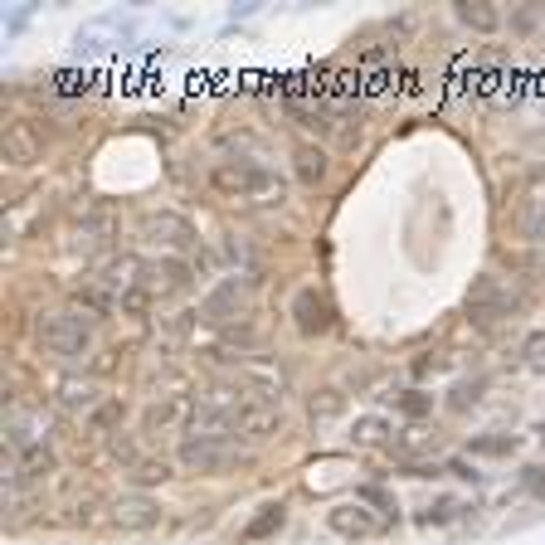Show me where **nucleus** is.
I'll return each instance as SVG.
<instances>
[{
  "instance_id": "obj_6",
  "label": "nucleus",
  "mask_w": 545,
  "mask_h": 545,
  "mask_svg": "<svg viewBox=\"0 0 545 545\" xmlns=\"http://www.w3.org/2000/svg\"><path fill=\"white\" fill-rule=\"evenodd\" d=\"M44 122L35 117H10L5 122V132H0V146H5V161L10 166H35L39 156H44Z\"/></svg>"
},
{
  "instance_id": "obj_13",
  "label": "nucleus",
  "mask_w": 545,
  "mask_h": 545,
  "mask_svg": "<svg viewBox=\"0 0 545 545\" xmlns=\"http://www.w3.org/2000/svg\"><path fill=\"white\" fill-rule=\"evenodd\" d=\"M458 20L473 25L477 35H492V30L502 25V10H492V5H482V0H463V5H458Z\"/></svg>"
},
{
  "instance_id": "obj_2",
  "label": "nucleus",
  "mask_w": 545,
  "mask_h": 545,
  "mask_svg": "<svg viewBox=\"0 0 545 545\" xmlns=\"http://www.w3.org/2000/svg\"><path fill=\"white\" fill-rule=\"evenodd\" d=\"M210 185L219 195H229V200H273V195L283 200L278 176L268 166H258V161H215L210 166Z\"/></svg>"
},
{
  "instance_id": "obj_4",
  "label": "nucleus",
  "mask_w": 545,
  "mask_h": 545,
  "mask_svg": "<svg viewBox=\"0 0 545 545\" xmlns=\"http://www.w3.org/2000/svg\"><path fill=\"white\" fill-rule=\"evenodd\" d=\"M239 458V438L234 434H185L181 443V468L190 473H219Z\"/></svg>"
},
{
  "instance_id": "obj_17",
  "label": "nucleus",
  "mask_w": 545,
  "mask_h": 545,
  "mask_svg": "<svg viewBox=\"0 0 545 545\" xmlns=\"http://www.w3.org/2000/svg\"><path fill=\"white\" fill-rule=\"evenodd\" d=\"M482 385H487L482 375H477V380H458V385H453V395H448V409H458V414H463V409H473V404L482 400Z\"/></svg>"
},
{
  "instance_id": "obj_15",
  "label": "nucleus",
  "mask_w": 545,
  "mask_h": 545,
  "mask_svg": "<svg viewBox=\"0 0 545 545\" xmlns=\"http://www.w3.org/2000/svg\"><path fill=\"white\" fill-rule=\"evenodd\" d=\"M283 521H288V511H283V502H273V507H263V516L244 526V541H263V536H273V531H283Z\"/></svg>"
},
{
  "instance_id": "obj_8",
  "label": "nucleus",
  "mask_w": 545,
  "mask_h": 545,
  "mask_svg": "<svg viewBox=\"0 0 545 545\" xmlns=\"http://www.w3.org/2000/svg\"><path fill=\"white\" fill-rule=\"evenodd\" d=\"M292 317H297V331H302V336H327V331L336 327L331 302L317 288H302L292 297Z\"/></svg>"
},
{
  "instance_id": "obj_18",
  "label": "nucleus",
  "mask_w": 545,
  "mask_h": 545,
  "mask_svg": "<svg viewBox=\"0 0 545 545\" xmlns=\"http://www.w3.org/2000/svg\"><path fill=\"white\" fill-rule=\"evenodd\" d=\"M473 453H487V458H507V453H516V434H487V438H473Z\"/></svg>"
},
{
  "instance_id": "obj_5",
  "label": "nucleus",
  "mask_w": 545,
  "mask_h": 545,
  "mask_svg": "<svg viewBox=\"0 0 545 545\" xmlns=\"http://www.w3.org/2000/svg\"><path fill=\"white\" fill-rule=\"evenodd\" d=\"M327 526L341 536V541H370V536H385L395 521L375 516L365 502H336V507L327 511Z\"/></svg>"
},
{
  "instance_id": "obj_12",
  "label": "nucleus",
  "mask_w": 545,
  "mask_h": 545,
  "mask_svg": "<svg viewBox=\"0 0 545 545\" xmlns=\"http://www.w3.org/2000/svg\"><path fill=\"white\" fill-rule=\"evenodd\" d=\"M292 171H297V181L302 185H322L327 181V151L302 142L297 151H292Z\"/></svg>"
},
{
  "instance_id": "obj_9",
  "label": "nucleus",
  "mask_w": 545,
  "mask_h": 545,
  "mask_svg": "<svg viewBox=\"0 0 545 545\" xmlns=\"http://www.w3.org/2000/svg\"><path fill=\"white\" fill-rule=\"evenodd\" d=\"M161 521V507L146 497V492H122L117 502H112V526L117 531H151Z\"/></svg>"
},
{
  "instance_id": "obj_21",
  "label": "nucleus",
  "mask_w": 545,
  "mask_h": 545,
  "mask_svg": "<svg viewBox=\"0 0 545 545\" xmlns=\"http://www.w3.org/2000/svg\"><path fill=\"white\" fill-rule=\"evenodd\" d=\"M521 487H526L531 497H545V468H526V473H521Z\"/></svg>"
},
{
  "instance_id": "obj_22",
  "label": "nucleus",
  "mask_w": 545,
  "mask_h": 545,
  "mask_svg": "<svg viewBox=\"0 0 545 545\" xmlns=\"http://www.w3.org/2000/svg\"><path fill=\"white\" fill-rule=\"evenodd\" d=\"M380 434H385L380 419H361V424H356V438H361V443H380Z\"/></svg>"
},
{
  "instance_id": "obj_10",
  "label": "nucleus",
  "mask_w": 545,
  "mask_h": 545,
  "mask_svg": "<svg viewBox=\"0 0 545 545\" xmlns=\"http://www.w3.org/2000/svg\"><path fill=\"white\" fill-rule=\"evenodd\" d=\"M137 288H142L146 297L185 292L190 288V268H185V263H156V268H146V278H137Z\"/></svg>"
},
{
  "instance_id": "obj_26",
  "label": "nucleus",
  "mask_w": 545,
  "mask_h": 545,
  "mask_svg": "<svg viewBox=\"0 0 545 545\" xmlns=\"http://www.w3.org/2000/svg\"><path fill=\"white\" fill-rule=\"evenodd\" d=\"M536 434H541V443H545V424H541V429H536Z\"/></svg>"
},
{
  "instance_id": "obj_14",
  "label": "nucleus",
  "mask_w": 545,
  "mask_h": 545,
  "mask_svg": "<svg viewBox=\"0 0 545 545\" xmlns=\"http://www.w3.org/2000/svg\"><path fill=\"white\" fill-rule=\"evenodd\" d=\"M59 404L64 409H93L98 404V385L93 380H64L59 385Z\"/></svg>"
},
{
  "instance_id": "obj_3",
  "label": "nucleus",
  "mask_w": 545,
  "mask_h": 545,
  "mask_svg": "<svg viewBox=\"0 0 545 545\" xmlns=\"http://www.w3.org/2000/svg\"><path fill=\"white\" fill-rule=\"evenodd\" d=\"M132 35H137V15L132 10H103V15L78 25L73 54H112V49L132 44Z\"/></svg>"
},
{
  "instance_id": "obj_1",
  "label": "nucleus",
  "mask_w": 545,
  "mask_h": 545,
  "mask_svg": "<svg viewBox=\"0 0 545 545\" xmlns=\"http://www.w3.org/2000/svg\"><path fill=\"white\" fill-rule=\"evenodd\" d=\"M35 341L44 356L59 361H78L93 346V322L83 312H39L35 317Z\"/></svg>"
},
{
  "instance_id": "obj_11",
  "label": "nucleus",
  "mask_w": 545,
  "mask_h": 545,
  "mask_svg": "<svg viewBox=\"0 0 545 545\" xmlns=\"http://www.w3.org/2000/svg\"><path fill=\"white\" fill-rule=\"evenodd\" d=\"M516 224H521V234H526L531 244H545V185H531V190H526V200H521V210H516Z\"/></svg>"
},
{
  "instance_id": "obj_20",
  "label": "nucleus",
  "mask_w": 545,
  "mask_h": 545,
  "mask_svg": "<svg viewBox=\"0 0 545 545\" xmlns=\"http://www.w3.org/2000/svg\"><path fill=\"white\" fill-rule=\"evenodd\" d=\"M453 511H458V502H448V497H438L434 507L424 511V516H419V526H448V521H453Z\"/></svg>"
},
{
  "instance_id": "obj_24",
  "label": "nucleus",
  "mask_w": 545,
  "mask_h": 545,
  "mask_svg": "<svg viewBox=\"0 0 545 545\" xmlns=\"http://www.w3.org/2000/svg\"><path fill=\"white\" fill-rule=\"evenodd\" d=\"M448 473L458 477V482H482V473H477V468H468L463 458H458V463H448Z\"/></svg>"
},
{
  "instance_id": "obj_23",
  "label": "nucleus",
  "mask_w": 545,
  "mask_h": 545,
  "mask_svg": "<svg viewBox=\"0 0 545 545\" xmlns=\"http://www.w3.org/2000/svg\"><path fill=\"white\" fill-rule=\"evenodd\" d=\"M429 404H434V400H429V395H419V390H409V395H404V400H400V409H404V414H424Z\"/></svg>"
},
{
  "instance_id": "obj_7",
  "label": "nucleus",
  "mask_w": 545,
  "mask_h": 545,
  "mask_svg": "<svg viewBox=\"0 0 545 545\" xmlns=\"http://www.w3.org/2000/svg\"><path fill=\"white\" fill-rule=\"evenodd\" d=\"M468 312H473L477 322H502V317H511L516 312V297L507 292V283L502 278H477L473 292H468Z\"/></svg>"
},
{
  "instance_id": "obj_19",
  "label": "nucleus",
  "mask_w": 545,
  "mask_h": 545,
  "mask_svg": "<svg viewBox=\"0 0 545 545\" xmlns=\"http://www.w3.org/2000/svg\"><path fill=\"white\" fill-rule=\"evenodd\" d=\"M35 15H39V5H10V15H5V39H20L30 30Z\"/></svg>"
},
{
  "instance_id": "obj_16",
  "label": "nucleus",
  "mask_w": 545,
  "mask_h": 545,
  "mask_svg": "<svg viewBox=\"0 0 545 545\" xmlns=\"http://www.w3.org/2000/svg\"><path fill=\"white\" fill-rule=\"evenodd\" d=\"M521 365H526L531 375H545V331H531V336L521 341Z\"/></svg>"
},
{
  "instance_id": "obj_25",
  "label": "nucleus",
  "mask_w": 545,
  "mask_h": 545,
  "mask_svg": "<svg viewBox=\"0 0 545 545\" xmlns=\"http://www.w3.org/2000/svg\"><path fill=\"white\" fill-rule=\"evenodd\" d=\"M263 5L258 0H244V5H229V20H249V15H258Z\"/></svg>"
}]
</instances>
